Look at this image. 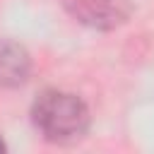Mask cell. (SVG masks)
Listing matches in <instances>:
<instances>
[{"mask_svg": "<svg viewBox=\"0 0 154 154\" xmlns=\"http://www.w3.org/2000/svg\"><path fill=\"white\" fill-rule=\"evenodd\" d=\"M60 2L75 22L99 31H108L125 24L132 12V0H60Z\"/></svg>", "mask_w": 154, "mask_h": 154, "instance_id": "7a4b0ae2", "label": "cell"}, {"mask_svg": "<svg viewBox=\"0 0 154 154\" xmlns=\"http://www.w3.org/2000/svg\"><path fill=\"white\" fill-rule=\"evenodd\" d=\"M5 149H7V147H5V142H2V140H0V154H2V152H5Z\"/></svg>", "mask_w": 154, "mask_h": 154, "instance_id": "277c9868", "label": "cell"}, {"mask_svg": "<svg viewBox=\"0 0 154 154\" xmlns=\"http://www.w3.org/2000/svg\"><path fill=\"white\" fill-rule=\"evenodd\" d=\"M31 72V60L29 53L19 43H0V87L14 89L22 87L29 79Z\"/></svg>", "mask_w": 154, "mask_h": 154, "instance_id": "3957f363", "label": "cell"}, {"mask_svg": "<svg viewBox=\"0 0 154 154\" xmlns=\"http://www.w3.org/2000/svg\"><path fill=\"white\" fill-rule=\"evenodd\" d=\"M31 120L48 142L75 144L89 130V108L75 94L46 89L31 106Z\"/></svg>", "mask_w": 154, "mask_h": 154, "instance_id": "6da1fadb", "label": "cell"}]
</instances>
